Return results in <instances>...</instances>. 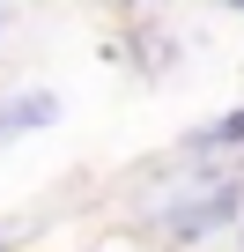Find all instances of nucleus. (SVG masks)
Masks as SVG:
<instances>
[{
	"mask_svg": "<svg viewBox=\"0 0 244 252\" xmlns=\"http://www.w3.org/2000/svg\"><path fill=\"white\" fill-rule=\"evenodd\" d=\"M237 200H244V193H237V178H222L215 193H200V200H178V208H170V230H178V237H200V230L229 222V215H237Z\"/></svg>",
	"mask_w": 244,
	"mask_h": 252,
	"instance_id": "obj_1",
	"label": "nucleus"
},
{
	"mask_svg": "<svg viewBox=\"0 0 244 252\" xmlns=\"http://www.w3.org/2000/svg\"><path fill=\"white\" fill-rule=\"evenodd\" d=\"M59 119V96H15L0 104V134H23V126H52Z\"/></svg>",
	"mask_w": 244,
	"mask_h": 252,
	"instance_id": "obj_2",
	"label": "nucleus"
},
{
	"mask_svg": "<svg viewBox=\"0 0 244 252\" xmlns=\"http://www.w3.org/2000/svg\"><path fill=\"white\" fill-rule=\"evenodd\" d=\"M207 141H244V111H229V119L215 126V134H207Z\"/></svg>",
	"mask_w": 244,
	"mask_h": 252,
	"instance_id": "obj_3",
	"label": "nucleus"
}]
</instances>
